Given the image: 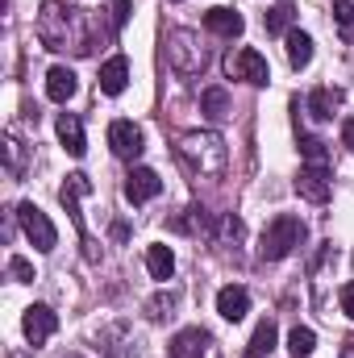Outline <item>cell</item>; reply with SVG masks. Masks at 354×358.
<instances>
[{"mask_svg": "<svg viewBox=\"0 0 354 358\" xmlns=\"http://www.w3.org/2000/svg\"><path fill=\"white\" fill-rule=\"evenodd\" d=\"M176 155L196 171V176H221L225 171V142L217 134H183L176 146Z\"/></svg>", "mask_w": 354, "mask_h": 358, "instance_id": "1", "label": "cell"}, {"mask_svg": "<svg viewBox=\"0 0 354 358\" xmlns=\"http://www.w3.org/2000/svg\"><path fill=\"white\" fill-rule=\"evenodd\" d=\"M300 242H304V221L292 217V213H279V217L263 229V238H259V259L279 263V259H288Z\"/></svg>", "mask_w": 354, "mask_h": 358, "instance_id": "2", "label": "cell"}, {"mask_svg": "<svg viewBox=\"0 0 354 358\" xmlns=\"http://www.w3.org/2000/svg\"><path fill=\"white\" fill-rule=\"evenodd\" d=\"M80 17V8H59V4H46L42 17H38V38L46 50H67L71 42V21Z\"/></svg>", "mask_w": 354, "mask_h": 358, "instance_id": "3", "label": "cell"}, {"mask_svg": "<svg viewBox=\"0 0 354 358\" xmlns=\"http://www.w3.org/2000/svg\"><path fill=\"white\" fill-rule=\"evenodd\" d=\"M225 76H229V80H242V84L263 88L267 80H271V67H267V59L255 50V46H242V50H234V55L225 59Z\"/></svg>", "mask_w": 354, "mask_h": 358, "instance_id": "4", "label": "cell"}, {"mask_svg": "<svg viewBox=\"0 0 354 358\" xmlns=\"http://www.w3.org/2000/svg\"><path fill=\"white\" fill-rule=\"evenodd\" d=\"M167 59H171V67H176L179 76L204 71V46H200L196 34H187V29H179V34L167 38Z\"/></svg>", "mask_w": 354, "mask_h": 358, "instance_id": "5", "label": "cell"}, {"mask_svg": "<svg viewBox=\"0 0 354 358\" xmlns=\"http://www.w3.org/2000/svg\"><path fill=\"white\" fill-rule=\"evenodd\" d=\"M17 221H21V229H25V238L34 242V250H55V242H59V234H55V225H50V217L38 208V204H21L17 208Z\"/></svg>", "mask_w": 354, "mask_h": 358, "instance_id": "6", "label": "cell"}, {"mask_svg": "<svg viewBox=\"0 0 354 358\" xmlns=\"http://www.w3.org/2000/svg\"><path fill=\"white\" fill-rule=\"evenodd\" d=\"M108 146H113L117 159H138L146 150V138H142V129L134 121H113L108 125Z\"/></svg>", "mask_w": 354, "mask_h": 358, "instance_id": "7", "label": "cell"}, {"mask_svg": "<svg viewBox=\"0 0 354 358\" xmlns=\"http://www.w3.org/2000/svg\"><path fill=\"white\" fill-rule=\"evenodd\" d=\"M21 329H25V338H29L34 346H42V342L59 329V317H55L50 304H29L25 317H21Z\"/></svg>", "mask_w": 354, "mask_h": 358, "instance_id": "8", "label": "cell"}, {"mask_svg": "<svg viewBox=\"0 0 354 358\" xmlns=\"http://www.w3.org/2000/svg\"><path fill=\"white\" fill-rule=\"evenodd\" d=\"M296 192H300L304 200H313V204H325V200H330V167L304 163L300 176H296Z\"/></svg>", "mask_w": 354, "mask_h": 358, "instance_id": "9", "label": "cell"}, {"mask_svg": "<svg viewBox=\"0 0 354 358\" xmlns=\"http://www.w3.org/2000/svg\"><path fill=\"white\" fill-rule=\"evenodd\" d=\"M163 192V179L155 176L150 167H134L129 176H125V200L129 204H146V200H155Z\"/></svg>", "mask_w": 354, "mask_h": 358, "instance_id": "10", "label": "cell"}, {"mask_svg": "<svg viewBox=\"0 0 354 358\" xmlns=\"http://www.w3.org/2000/svg\"><path fill=\"white\" fill-rule=\"evenodd\" d=\"M92 192V179L84 171H76V176H67V183L59 187V200H63V208L71 213V221H76V229L88 238V229H84V213H80V196H88Z\"/></svg>", "mask_w": 354, "mask_h": 358, "instance_id": "11", "label": "cell"}, {"mask_svg": "<svg viewBox=\"0 0 354 358\" xmlns=\"http://www.w3.org/2000/svg\"><path fill=\"white\" fill-rule=\"evenodd\" d=\"M217 313L225 317V321H242L246 313H250V292L246 287H238V283H229V287H221L217 292Z\"/></svg>", "mask_w": 354, "mask_h": 358, "instance_id": "12", "label": "cell"}, {"mask_svg": "<svg viewBox=\"0 0 354 358\" xmlns=\"http://www.w3.org/2000/svg\"><path fill=\"white\" fill-rule=\"evenodd\" d=\"M96 84H100L104 96H121L125 84H129V59H125V55H113V59L100 67V80H96Z\"/></svg>", "mask_w": 354, "mask_h": 358, "instance_id": "13", "label": "cell"}, {"mask_svg": "<svg viewBox=\"0 0 354 358\" xmlns=\"http://www.w3.org/2000/svg\"><path fill=\"white\" fill-rule=\"evenodd\" d=\"M204 29H213L217 38H238V34L246 29V21H242V13H234V8H208V13H204Z\"/></svg>", "mask_w": 354, "mask_h": 358, "instance_id": "14", "label": "cell"}, {"mask_svg": "<svg viewBox=\"0 0 354 358\" xmlns=\"http://www.w3.org/2000/svg\"><path fill=\"white\" fill-rule=\"evenodd\" d=\"M80 88V80H76V71L71 67H50L46 71V96L55 100V104H67L71 96Z\"/></svg>", "mask_w": 354, "mask_h": 358, "instance_id": "15", "label": "cell"}, {"mask_svg": "<svg viewBox=\"0 0 354 358\" xmlns=\"http://www.w3.org/2000/svg\"><path fill=\"white\" fill-rule=\"evenodd\" d=\"M59 142L67 146V155L84 159L88 142H84V125H80V117H76V113H63V117H59Z\"/></svg>", "mask_w": 354, "mask_h": 358, "instance_id": "16", "label": "cell"}, {"mask_svg": "<svg viewBox=\"0 0 354 358\" xmlns=\"http://www.w3.org/2000/svg\"><path fill=\"white\" fill-rule=\"evenodd\" d=\"M204 346H208L204 329H179L171 338V358H204Z\"/></svg>", "mask_w": 354, "mask_h": 358, "instance_id": "17", "label": "cell"}, {"mask_svg": "<svg viewBox=\"0 0 354 358\" xmlns=\"http://www.w3.org/2000/svg\"><path fill=\"white\" fill-rule=\"evenodd\" d=\"M338 104H342V88H313V96H309V113L317 121H334Z\"/></svg>", "mask_w": 354, "mask_h": 358, "instance_id": "18", "label": "cell"}, {"mask_svg": "<svg viewBox=\"0 0 354 358\" xmlns=\"http://www.w3.org/2000/svg\"><path fill=\"white\" fill-rule=\"evenodd\" d=\"M146 271H150L155 279H171V275H176V255H171V246L155 242V246L146 250Z\"/></svg>", "mask_w": 354, "mask_h": 358, "instance_id": "19", "label": "cell"}, {"mask_svg": "<svg viewBox=\"0 0 354 358\" xmlns=\"http://www.w3.org/2000/svg\"><path fill=\"white\" fill-rule=\"evenodd\" d=\"M200 113L208 121H225L229 117V92L225 88H204L200 92Z\"/></svg>", "mask_w": 354, "mask_h": 358, "instance_id": "20", "label": "cell"}, {"mask_svg": "<svg viewBox=\"0 0 354 358\" xmlns=\"http://www.w3.org/2000/svg\"><path fill=\"white\" fill-rule=\"evenodd\" d=\"M288 63H292L296 71L313 63V38H309V34H300V29L288 34Z\"/></svg>", "mask_w": 354, "mask_h": 358, "instance_id": "21", "label": "cell"}, {"mask_svg": "<svg viewBox=\"0 0 354 358\" xmlns=\"http://www.w3.org/2000/svg\"><path fill=\"white\" fill-rule=\"evenodd\" d=\"M271 350H275V321H259V329H255V338H250L242 358H267Z\"/></svg>", "mask_w": 354, "mask_h": 358, "instance_id": "22", "label": "cell"}, {"mask_svg": "<svg viewBox=\"0 0 354 358\" xmlns=\"http://www.w3.org/2000/svg\"><path fill=\"white\" fill-rule=\"evenodd\" d=\"M292 21H296V8H292L288 0H283V4H275V8L263 17L267 34H292Z\"/></svg>", "mask_w": 354, "mask_h": 358, "instance_id": "23", "label": "cell"}, {"mask_svg": "<svg viewBox=\"0 0 354 358\" xmlns=\"http://www.w3.org/2000/svg\"><path fill=\"white\" fill-rule=\"evenodd\" d=\"M288 350L296 358H309L313 350H317V334L313 329H304V325H296L292 334H288Z\"/></svg>", "mask_w": 354, "mask_h": 358, "instance_id": "24", "label": "cell"}, {"mask_svg": "<svg viewBox=\"0 0 354 358\" xmlns=\"http://www.w3.org/2000/svg\"><path fill=\"white\" fill-rule=\"evenodd\" d=\"M300 155H304V163H321V167H330V150H325V142L313 138V134H300Z\"/></svg>", "mask_w": 354, "mask_h": 358, "instance_id": "25", "label": "cell"}, {"mask_svg": "<svg viewBox=\"0 0 354 358\" xmlns=\"http://www.w3.org/2000/svg\"><path fill=\"white\" fill-rule=\"evenodd\" d=\"M334 21H338L342 38L351 42L354 38V0H334Z\"/></svg>", "mask_w": 354, "mask_h": 358, "instance_id": "26", "label": "cell"}, {"mask_svg": "<svg viewBox=\"0 0 354 358\" xmlns=\"http://www.w3.org/2000/svg\"><path fill=\"white\" fill-rule=\"evenodd\" d=\"M146 317L150 321H167V317H176V296L167 292V296H155L150 304H146Z\"/></svg>", "mask_w": 354, "mask_h": 358, "instance_id": "27", "label": "cell"}, {"mask_svg": "<svg viewBox=\"0 0 354 358\" xmlns=\"http://www.w3.org/2000/svg\"><path fill=\"white\" fill-rule=\"evenodd\" d=\"M8 275H13L17 283H34V267H29L21 255H13V259H8Z\"/></svg>", "mask_w": 354, "mask_h": 358, "instance_id": "28", "label": "cell"}, {"mask_svg": "<svg viewBox=\"0 0 354 358\" xmlns=\"http://www.w3.org/2000/svg\"><path fill=\"white\" fill-rule=\"evenodd\" d=\"M129 13H134L129 0H113V4H108V21H113V29H121V25L129 21Z\"/></svg>", "mask_w": 354, "mask_h": 358, "instance_id": "29", "label": "cell"}, {"mask_svg": "<svg viewBox=\"0 0 354 358\" xmlns=\"http://www.w3.org/2000/svg\"><path fill=\"white\" fill-rule=\"evenodd\" d=\"M338 300H342V313H346V317L354 321V283H346V287L338 292Z\"/></svg>", "mask_w": 354, "mask_h": 358, "instance_id": "30", "label": "cell"}, {"mask_svg": "<svg viewBox=\"0 0 354 358\" xmlns=\"http://www.w3.org/2000/svg\"><path fill=\"white\" fill-rule=\"evenodd\" d=\"M221 234H225V238H242V221H238V217H225V221H221Z\"/></svg>", "mask_w": 354, "mask_h": 358, "instance_id": "31", "label": "cell"}, {"mask_svg": "<svg viewBox=\"0 0 354 358\" xmlns=\"http://www.w3.org/2000/svg\"><path fill=\"white\" fill-rule=\"evenodd\" d=\"M342 146L354 150V117H351V121H342Z\"/></svg>", "mask_w": 354, "mask_h": 358, "instance_id": "32", "label": "cell"}, {"mask_svg": "<svg viewBox=\"0 0 354 358\" xmlns=\"http://www.w3.org/2000/svg\"><path fill=\"white\" fill-rule=\"evenodd\" d=\"M342 358H354V355H342Z\"/></svg>", "mask_w": 354, "mask_h": 358, "instance_id": "33", "label": "cell"}]
</instances>
